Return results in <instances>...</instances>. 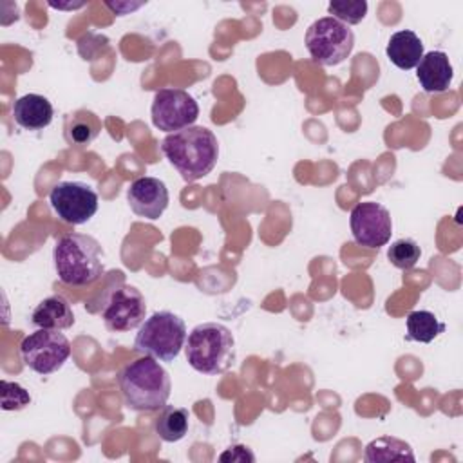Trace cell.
Returning a JSON list of instances; mask_svg holds the SVG:
<instances>
[{
	"label": "cell",
	"mask_w": 463,
	"mask_h": 463,
	"mask_svg": "<svg viewBox=\"0 0 463 463\" xmlns=\"http://www.w3.org/2000/svg\"><path fill=\"white\" fill-rule=\"evenodd\" d=\"M184 353L188 364L208 376L226 373L237 358L233 333L219 322L197 324L186 336Z\"/></svg>",
	"instance_id": "obj_4"
},
{
	"label": "cell",
	"mask_w": 463,
	"mask_h": 463,
	"mask_svg": "<svg viewBox=\"0 0 463 463\" xmlns=\"http://www.w3.org/2000/svg\"><path fill=\"white\" fill-rule=\"evenodd\" d=\"M152 123L163 132H177L192 127L199 118V105L183 89H159L152 99Z\"/></svg>",
	"instance_id": "obj_10"
},
{
	"label": "cell",
	"mask_w": 463,
	"mask_h": 463,
	"mask_svg": "<svg viewBox=\"0 0 463 463\" xmlns=\"http://www.w3.org/2000/svg\"><path fill=\"white\" fill-rule=\"evenodd\" d=\"M364 459L369 463H380V461H414V452L411 445L400 438L394 436H380L371 439L365 445Z\"/></svg>",
	"instance_id": "obj_17"
},
{
	"label": "cell",
	"mask_w": 463,
	"mask_h": 463,
	"mask_svg": "<svg viewBox=\"0 0 463 463\" xmlns=\"http://www.w3.org/2000/svg\"><path fill=\"white\" fill-rule=\"evenodd\" d=\"M54 116L51 101L42 94H24L13 103V118L25 130H43Z\"/></svg>",
	"instance_id": "obj_14"
},
{
	"label": "cell",
	"mask_w": 463,
	"mask_h": 463,
	"mask_svg": "<svg viewBox=\"0 0 463 463\" xmlns=\"http://www.w3.org/2000/svg\"><path fill=\"white\" fill-rule=\"evenodd\" d=\"M420 257H421V248L418 246V242L412 239H405V237L391 242V246L387 250V259L398 269L414 268L418 264Z\"/></svg>",
	"instance_id": "obj_21"
},
{
	"label": "cell",
	"mask_w": 463,
	"mask_h": 463,
	"mask_svg": "<svg viewBox=\"0 0 463 463\" xmlns=\"http://www.w3.org/2000/svg\"><path fill=\"white\" fill-rule=\"evenodd\" d=\"M416 78L421 89L429 94L449 90L454 78V69L447 52L429 51L423 54L416 65Z\"/></svg>",
	"instance_id": "obj_13"
},
{
	"label": "cell",
	"mask_w": 463,
	"mask_h": 463,
	"mask_svg": "<svg viewBox=\"0 0 463 463\" xmlns=\"http://www.w3.org/2000/svg\"><path fill=\"white\" fill-rule=\"evenodd\" d=\"M52 260L58 279L69 286L96 282L103 271L101 244L85 233H67L52 248Z\"/></svg>",
	"instance_id": "obj_3"
},
{
	"label": "cell",
	"mask_w": 463,
	"mask_h": 463,
	"mask_svg": "<svg viewBox=\"0 0 463 463\" xmlns=\"http://www.w3.org/2000/svg\"><path fill=\"white\" fill-rule=\"evenodd\" d=\"M351 233L356 244L378 250L391 241L392 219L389 210L374 201L358 203L349 215Z\"/></svg>",
	"instance_id": "obj_11"
},
{
	"label": "cell",
	"mask_w": 463,
	"mask_h": 463,
	"mask_svg": "<svg viewBox=\"0 0 463 463\" xmlns=\"http://www.w3.org/2000/svg\"><path fill=\"white\" fill-rule=\"evenodd\" d=\"M188 423H190V414L186 409L165 405L163 412L154 423V430L163 441L175 443L186 436Z\"/></svg>",
	"instance_id": "obj_18"
},
{
	"label": "cell",
	"mask_w": 463,
	"mask_h": 463,
	"mask_svg": "<svg viewBox=\"0 0 463 463\" xmlns=\"http://www.w3.org/2000/svg\"><path fill=\"white\" fill-rule=\"evenodd\" d=\"M52 212L67 224H85L98 212V194L83 181H60L49 194Z\"/></svg>",
	"instance_id": "obj_9"
},
{
	"label": "cell",
	"mask_w": 463,
	"mask_h": 463,
	"mask_svg": "<svg viewBox=\"0 0 463 463\" xmlns=\"http://www.w3.org/2000/svg\"><path fill=\"white\" fill-rule=\"evenodd\" d=\"M29 403H31V396L20 383L2 380V409L4 411H22Z\"/></svg>",
	"instance_id": "obj_23"
},
{
	"label": "cell",
	"mask_w": 463,
	"mask_h": 463,
	"mask_svg": "<svg viewBox=\"0 0 463 463\" xmlns=\"http://www.w3.org/2000/svg\"><path fill=\"white\" fill-rule=\"evenodd\" d=\"M146 317V300L143 293L130 284L110 288L103 300L101 318L107 329L125 333L139 327Z\"/></svg>",
	"instance_id": "obj_8"
},
{
	"label": "cell",
	"mask_w": 463,
	"mask_h": 463,
	"mask_svg": "<svg viewBox=\"0 0 463 463\" xmlns=\"http://www.w3.org/2000/svg\"><path fill=\"white\" fill-rule=\"evenodd\" d=\"M219 461H230V463H246V461H250V463H253L255 456L246 445H233V447H228L219 456Z\"/></svg>",
	"instance_id": "obj_24"
},
{
	"label": "cell",
	"mask_w": 463,
	"mask_h": 463,
	"mask_svg": "<svg viewBox=\"0 0 463 463\" xmlns=\"http://www.w3.org/2000/svg\"><path fill=\"white\" fill-rule=\"evenodd\" d=\"M329 14L340 20L345 25L360 24L367 14V2L365 0H335L327 5Z\"/></svg>",
	"instance_id": "obj_22"
},
{
	"label": "cell",
	"mask_w": 463,
	"mask_h": 463,
	"mask_svg": "<svg viewBox=\"0 0 463 463\" xmlns=\"http://www.w3.org/2000/svg\"><path fill=\"white\" fill-rule=\"evenodd\" d=\"M161 150L186 183L208 175L219 159V141L215 134L197 125L168 134L161 141Z\"/></svg>",
	"instance_id": "obj_1"
},
{
	"label": "cell",
	"mask_w": 463,
	"mask_h": 463,
	"mask_svg": "<svg viewBox=\"0 0 463 463\" xmlns=\"http://www.w3.org/2000/svg\"><path fill=\"white\" fill-rule=\"evenodd\" d=\"M385 52L391 63L402 71L414 69L420 63L421 56L425 54L421 38L411 29L396 31L394 34H391Z\"/></svg>",
	"instance_id": "obj_15"
},
{
	"label": "cell",
	"mask_w": 463,
	"mask_h": 463,
	"mask_svg": "<svg viewBox=\"0 0 463 463\" xmlns=\"http://www.w3.org/2000/svg\"><path fill=\"white\" fill-rule=\"evenodd\" d=\"M31 322L40 329L63 331L72 327L74 313L67 298L61 295H52L43 298L31 313Z\"/></svg>",
	"instance_id": "obj_16"
},
{
	"label": "cell",
	"mask_w": 463,
	"mask_h": 463,
	"mask_svg": "<svg viewBox=\"0 0 463 463\" xmlns=\"http://www.w3.org/2000/svg\"><path fill=\"white\" fill-rule=\"evenodd\" d=\"M405 326H407V338L420 344H429L445 331V324L439 322L438 317L427 309L411 311L407 315Z\"/></svg>",
	"instance_id": "obj_20"
},
{
	"label": "cell",
	"mask_w": 463,
	"mask_h": 463,
	"mask_svg": "<svg viewBox=\"0 0 463 463\" xmlns=\"http://www.w3.org/2000/svg\"><path fill=\"white\" fill-rule=\"evenodd\" d=\"M20 354L31 371L47 376L63 367L71 356V344L63 333L38 327L22 340Z\"/></svg>",
	"instance_id": "obj_7"
},
{
	"label": "cell",
	"mask_w": 463,
	"mask_h": 463,
	"mask_svg": "<svg viewBox=\"0 0 463 463\" xmlns=\"http://www.w3.org/2000/svg\"><path fill=\"white\" fill-rule=\"evenodd\" d=\"M186 324L172 311H156L139 326L134 347L159 362H174L186 344Z\"/></svg>",
	"instance_id": "obj_5"
},
{
	"label": "cell",
	"mask_w": 463,
	"mask_h": 463,
	"mask_svg": "<svg viewBox=\"0 0 463 463\" xmlns=\"http://www.w3.org/2000/svg\"><path fill=\"white\" fill-rule=\"evenodd\" d=\"M168 201H170L168 188L157 177H150V175L137 177L127 188V203L130 210L137 217H143L148 221L159 219L165 213Z\"/></svg>",
	"instance_id": "obj_12"
},
{
	"label": "cell",
	"mask_w": 463,
	"mask_h": 463,
	"mask_svg": "<svg viewBox=\"0 0 463 463\" xmlns=\"http://www.w3.org/2000/svg\"><path fill=\"white\" fill-rule=\"evenodd\" d=\"M309 56L324 65L333 67L342 63L354 47V34L349 25L333 16H322L315 20L304 36Z\"/></svg>",
	"instance_id": "obj_6"
},
{
	"label": "cell",
	"mask_w": 463,
	"mask_h": 463,
	"mask_svg": "<svg viewBox=\"0 0 463 463\" xmlns=\"http://www.w3.org/2000/svg\"><path fill=\"white\" fill-rule=\"evenodd\" d=\"M99 132H101V121L90 110H78L67 118L65 137L69 143L85 146L92 143Z\"/></svg>",
	"instance_id": "obj_19"
},
{
	"label": "cell",
	"mask_w": 463,
	"mask_h": 463,
	"mask_svg": "<svg viewBox=\"0 0 463 463\" xmlns=\"http://www.w3.org/2000/svg\"><path fill=\"white\" fill-rule=\"evenodd\" d=\"M118 385L127 407L145 412L163 409L172 391L166 369L156 358L145 354L118 373Z\"/></svg>",
	"instance_id": "obj_2"
},
{
	"label": "cell",
	"mask_w": 463,
	"mask_h": 463,
	"mask_svg": "<svg viewBox=\"0 0 463 463\" xmlns=\"http://www.w3.org/2000/svg\"><path fill=\"white\" fill-rule=\"evenodd\" d=\"M139 5H143V4H136V5H132V4H119V2L112 4V2H107V7H109V9H112L114 13H118V14H125L127 11L137 9Z\"/></svg>",
	"instance_id": "obj_25"
}]
</instances>
